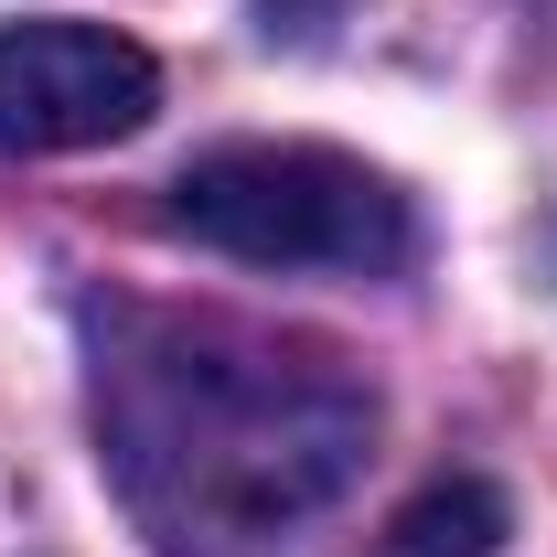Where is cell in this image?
I'll return each mask as SVG.
<instances>
[{
    "label": "cell",
    "mask_w": 557,
    "mask_h": 557,
    "mask_svg": "<svg viewBox=\"0 0 557 557\" xmlns=\"http://www.w3.org/2000/svg\"><path fill=\"white\" fill-rule=\"evenodd\" d=\"M97 461L161 557H258L354 483L375 386L333 344L225 311H97Z\"/></svg>",
    "instance_id": "6da1fadb"
},
{
    "label": "cell",
    "mask_w": 557,
    "mask_h": 557,
    "mask_svg": "<svg viewBox=\"0 0 557 557\" xmlns=\"http://www.w3.org/2000/svg\"><path fill=\"white\" fill-rule=\"evenodd\" d=\"M161 225L183 247H214L236 269H344L397 278L418 258V205L354 150L322 139H225L194 150L161 194Z\"/></svg>",
    "instance_id": "7a4b0ae2"
},
{
    "label": "cell",
    "mask_w": 557,
    "mask_h": 557,
    "mask_svg": "<svg viewBox=\"0 0 557 557\" xmlns=\"http://www.w3.org/2000/svg\"><path fill=\"white\" fill-rule=\"evenodd\" d=\"M161 108V65L108 22H11L0 33V150H97Z\"/></svg>",
    "instance_id": "3957f363"
},
{
    "label": "cell",
    "mask_w": 557,
    "mask_h": 557,
    "mask_svg": "<svg viewBox=\"0 0 557 557\" xmlns=\"http://www.w3.org/2000/svg\"><path fill=\"white\" fill-rule=\"evenodd\" d=\"M504 536H515L504 483H483V472H440L429 493H408V504L386 515V536H375L364 557H504Z\"/></svg>",
    "instance_id": "277c9868"
},
{
    "label": "cell",
    "mask_w": 557,
    "mask_h": 557,
    "mask_svg": "<svg viewBox=\"0 0 557 557\" xmlns=\"http://www.w3.org/2000/svg\"><path fill=\"white\" fill-rule=\"evenodd\" d=\"M333 11H354V0H269V33H322Z\"/></svg>",
    "instance_id": "5b68a950"
}]
</instances>
